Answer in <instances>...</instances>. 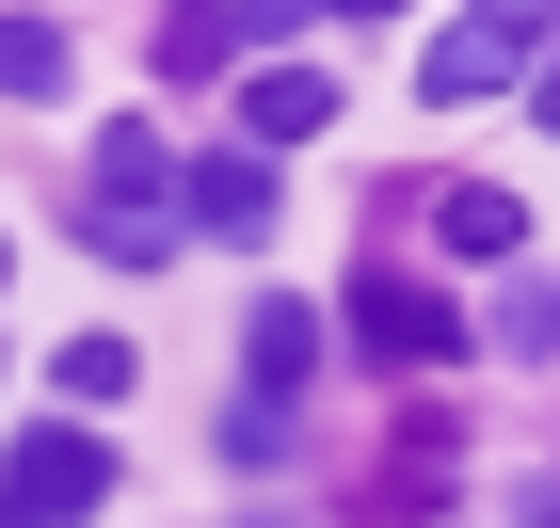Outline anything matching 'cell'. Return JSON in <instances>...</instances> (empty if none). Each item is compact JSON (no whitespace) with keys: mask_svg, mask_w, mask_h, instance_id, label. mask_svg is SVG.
<instances>
[{"mask_svg":"<svg viewBox=\"0 0 560 528\" xmlns=\"http://www.w3.org/2000/svg\"><path fill=\"white\" fill-rule=\"evenodd\" d=\"M241 368H257V385H272V416H289V385L320 368V320H304V305H257V320H241Z\"/></svg>","mask_w":560,"mask_h":528,"instance_id":"ba28073f","label":"cell"},{"mask_svg":"<svg viewBox=\"0 0 560 528\" xmlns=\"http://www.w3.org/2000/svg\"><path fill=\"white\" fill-rule=\"evenodd\" d=\"M176 224H192V240H272L289 192H272L257 144H209V161H176Z\"/></svg>","mask_w":560,"mask_h":528,"instance_id":"277c9868","label":"cell"},{"mask_svg":"<svg viewBox=\"0 0 560 528\" xmlns=\"http://www.w3.org/2000/svg\"><path fill=\"white\" fill-rule=\"evenodd\" d=\"M0 96H65V16H0Z\"/></svg>","mask_w":560,"mask_h":528,"instance_id":"30bf717a","label":"cell"},{"mask_svg":"<svg viewBox=\"0 0 560 528\" xmlns=\"http://www.w3.org/2000/svg\"><path fill=\"white\" fill-rule=\"evenodd\" d=\"M81 240H96V257H144V272L192 240V224H176V144H161V129H96V209H81Z\"/></svg>","mask_w":560,"mask_h":528,"instance_id":"6da1fadb","label":"cell"},{"mask_svg":"<svg viewBox=\"0 0 560 528\" xmlns=\"http://www.w3.org/2000/svg\"><path fill=\"white\" fill-rule=\"evenodd\" d=\"M96 496H113L96 416H33V433H16V465H0V513H16V528H81Z\"/></svg>","mask_w":560,"mask_h":528,"instance_id":"7a4b0ae2","label":"cell"},{"mask_svg":"<svg viewBox=\"0 0 560 528\" xmlns=\"http://www.w3.org/2000/svg\"><path fill=\"white\" fill-rule=\"evenodd\" d=\"M224 48H272V16H161V64H176V81H209Z\"/></svg>","mask_w":560,"mask_h":528,"instance_id":"8fae6325","label":"cell"},{"mask_svg":"<svg viewBox=\"0 0 560 528\" xmlns=\"http://www.w3.org/2000/svg\"><path fill=\"white\" fill-rule=\"evenodd\" d=\"M497 352H560V289H513L497 305Z\"/></svg>","mask_w":560,"mask_h":528,"instance_id":"7c38bea8","label":"cell"},{"mask_svg":"<svg viewBox=\"0 0 560 528\" xmlns=\"http://www.w3.org/2000/svg\"><path fill=\"white\" fill-rule=\"evenodd\" d=\"M0 528H16V513H0Z\"/></svg>","mask_w":560,"mask_h":528,"instance_id":"5bb4252c","label":"cell"},{"mask_svg":"<svg viewBox=\"0 0 560 528\" xmlns=\"http://www.w3.org/2000/svg\"><path fill=\"white\" fill-rule=\"evenodd\" d=\"M528 113H545V129H560V64H528Z\"/></svg>","mask_w":560,"mask_h":528,"instance_id":"4fadbf2b","label":"cell"},{"mask_svg":"<svg viewBox=\"0 0 560 528\" xmlns=\"http://www.w3.org/2000/svg\"><path fill=\"white\" fill-rule=\"evenodd\" d=\"M320 113H337V81H320V64H257V81H241V129H257V161H272V144H304Z\"/></svg>","mask_w":560,"mask_h":528,"instance_id":"8992f818","label":"cell"},{"mask_svg":"<svg viewBox=\"0 0 560 528\" xmlns=\"http://www.w3.org/2000/svg\"><path fill=\"white\" fill-rule=\"evenodd\" d=\"M48 385H65V416L129 400V337H65V352H48Z\"/></svg>","mask_w":560,"mask_h":528,"instance_id":"9c48e42d","label":"cell"},{"mask_svg":"<svg viewBox=\"0 0 560 528\" xmlns=\"http://www.w3.org/2000/svg\"><path fill=\"white\" fill-rule=\"evenodd\" d=\"M352 352H369V368H448V352H480L465 337V320H448V305H432V289H417V272H369V289H352Z\"/></svg>","mask_w":560,"mask_h":528,"instance_id":"3957f363","label":"cell"},{"mask_svg":"<svg viewBox=\"0 0 560 528\" xmlns=\"http://www.w3.org/2000/svg\"><path fill=\"white\" fill-rule=\"evenodd\" d=\"M513 64H545V16H448L417 81L448 96V113H465V96H513Z\"/></svg>","mask_w":560,"mask_h":528,"instance_id":"5b68a950","label":"cell"},{"mask_svg":"<svg viewBox=\"0 0 560 528\" xmlns=\"http://www.w3.org/2000/svg\"><path fill=\"white\" fill-rule=\"evenodd\" d=\"M432 240H448V257H513V240H528V192L465 176V192H432Z\"/></svg>","mask_w":560,"mask_h":528,"instance_id":"52a82bcc","label":"cell"}]
</instances>
